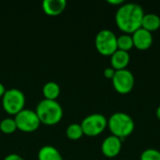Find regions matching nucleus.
I'll return each mask as SVG.
<instances>
[{
  "label": "nucleus",
  "instance_id": "5",
  "mask_svg": "<svg viewBox=\"0 0 160 160\" xmlns=\"http://www.w3.org/2000/svg\"><path fill=\"white\" fill-rule=\"evenodd\" d=\"M95 46L97 51L104 56H112L117 49V37L109 30H100L95 38Z\"/></svg>",
  "mask_w": 160,
  "mask_h": 160
},
{
  "label": "nucleus",
  "instance_id": "3",
  "mask_svg": "<svg viewBox=\"0 0 160 160\" xmlns=\"http://www.w3.org/2000/svg\"><path fill=\"white\" fill-rule=\"evenodd\" d=\"M112 135L121 140L130 136L135 128V123L132 117L123 112L112 113L108 119V127Z\"/></svg>",
  "mask_w": 160,
  "mask_h": 160
},
{
  "label": "nucleus",
  "instance_id": "12",
  "mask_svg": "<svg viewBox=\"0 0 160 160\" xmlns=\"http://www.w3.org/2000/svg\"><path fill=\"white\" fill-rule=\"evenodd\" d=\"M130 62V55L128 52L117 50L111 56V66L114 70L126 69Z\"/></svg>",
  "mask_w": 160,
  "mask_h": 160
},
{
  "label": "nucleus",
  "instance_id": "22",
  "mask_svg": "<svg viewBox=\"0 0 160 160\" xmlns=\"http://www.w3.org/2000/svg\"><path fill=\"white\" fill-rule=\"evenodd\" d=\"M109 4H111V5H114V6H121V5H123L124 4V1L123 0H108L107 1Z\"/></svg>",
  "mask_w": 160,
  "mask_h": 160
},
{
  "label": "nucleus",
  "instance_id": "21",
  "mask_svg": "<svg viewBox=\"0 0 160 160\" xmlns=\"http://www.w3.org/2000/svg\"><path fill=\"white\" fill-rule=\"evenodd\" d=\"M3 160H24L21 156L17 155V154H9L7 157H5V158Z\"/></svg>",
  "mask_w": 160,
  "mask_h": 160
},
{
  "label": "nucleus",
  "instance_id": "20",
  "mask_svg": "<svg viewBox=\"0 0 160 160\" xmlns=\"http://www.w3.org/2000/svg\"><path fill=\"white\" fill-rule=\"evenodd\" d=\"M115 71H116V70H114V69L111 67V68H105L103 74H104L105 78H107V79H109V80H112V79L113 78L114 74H115Z\"/></svg>",
  "mask_w": 160,
  "mask_h": 160
},
{
  "label": "nucleus",
  "instance_id": "19",
  "mask_svg": "<svg viewBox=\"0 0 160 160\" xmlns=\"http://www.w3.org/2000/svg\"><path fill=\"white\" fill-rule=\"evenodd\" d=\"M140 160H160V151L154 148L146 149L142 153Z\"/></svg>",
  "mask_w": 160,
  "mask_h": 160
},
{
  "label": "nucleus",
  "instance_id": "15",
  "mask_svg": "<svg viewBox=\"0 0 160 160\" xmlns=\"http://www.w3.org/2000/svg\"><path fill=\"white\" fill-rule=\"evenodd\" d=\"M61 88L60 85L55 82H48L42 87V94L45 99L56 100L60 96Z\"/></svg>",
  "mask_w": 160,
  "mask_h": 160
},
{
  "label": "nucleus",
  "instance_id": "18",
  "mask_svg": "<svg viewBox=\"0 0 160 160\" xmlns=\"http://www.w3.org/2000/svg\"><path fill=\"white\" fill-rule=\"evenodd\" d=\"M17 130L14 118H4L0 122V131L4 134H12Z\"/></svg>",
  "mask_w": 160,
  "mask_h": 160
},
{
  "label": "nucleus",
  "instance_id": "17",
  "mask_svg": "<svg viewBox=\"0 0 160 160\" xmlns=\"http://www.w3.org/2000/svg\"><path fill=\"white\" fill-rule=\"evenodd\" d=\"M67 137L71 141L80 140L83 136V131L81 127V124H71L67 128L66 130Z\"/></svg>",
  "mask_w": 160,
  "mask_h": 160
},
{
  "label": "nucleus",
  "instance_id": "6",
  "mask_svg": "<svg viewBox=\"0 0 160 160\" xmlns=\"http://www.w3.org/2000/svg\"><path fill=\"white\" fill-rule=\"evenodd\" d=\"M81 127L83 135L87 137H97L108 127V119L101 113H92L83 118Z\"/></svg>",
  "mask_w": 160,
  "mask_h": 160
},
{
  "label": "nucleus",
  "instance_id": "2",
  "mask_svg": "<svg viewBox=\"0 0 160 160\" xmlns=\"http://www.w3.org/2000/svg\"><path fill=\"white\" fill-rule=\"evenodd\" d=\"M40 124L46 126H54L58 124L63 118V108L57 100L42 99L40 100L35 110Z\"/></svg>",
  "mask_w": 160,
  "mask_h": 160
},
{
  "label": "nucleus",
  "instance_id": "7",
  "mask_svg": "<svg viewBox=\"0 0 160 160\" xmlns=\"http://www.w3.org/2000/svg\"><path fill=\"white\" fill-rule=\"evenodd\" d=\"M15 123L17 129L25 133L34 132L38 129L40 126V121L33 110L23 109L19 113L15 115Z\"/></svg>",
  "mask_w": 160,
  "mask_h": 160
},
{
  "label": "nucleus",
  "instance_id": "11",
  "mask_svg": "<svg viewBox=\"0 0 160 160\" xmlns=\"http://www.w3.org/2000/svg\"><path fill=\"white\" fill-rule=\"evenodd\" d=\"M42 9L48 16H58L60 15L67 7L65 0H44L42 2Z\"/></svg>",
  "mask_w": 160,
  "mask_h": 160
},
{
  "label": "nucleus",
  "instance_id": "1",
  "mask_svg": "<svg viewBox=\"0 0 160 160\" xmlns=\"http://www.w3.org/2000/svg\"><path fill=\"white\" fill-rule=\"evenodd\" d=\"M144 11L136 3H124L115 13V23L124 34H133L142 27Z\"/></svg>",
  "mask_w": 160,
  "mask_h": 160
},
{
  "label": "nucleus",
  "instance_id": "8",
  "mask_svg": "<svg viewBox=\"0 0 160 160\" xmlns=\"http://www.w3.org/2000/svg\"><path fill=\"white\" fill-rule=\"evenodd\" d=\"M112 82V86L117 93L121 95H127L133 90L135 78L133 73L126 68L122 70H116Z\"/></svg>",
  "mask_w": 160,
  "mask_h": 160
},
{
  "label": "nucleus",
  "instance_id": "13",
  "mask_svg": "<svg viewBox=\"0 0 160 160\" xmlns=\"http://www.w3.org/2000/svg\"><path fill=\"white\" fill-rule=\"evenodd\" d=\"M38 160H63L60 152L52 145H45L41 147L38 153Z\"/></svg>",
  "mask_w": 160,
  "mask_h": 160
},
{
  "label": "nucleus",
  "instance_id": "16",
  "mask_svg": "<svg viewBox=\"0 0 160 160\" xmlns=\"http://www.w3.org/2000/svg\"><path fill=\"white\" fill-rule=\"evenodd\" d=\"M134 48L132 37L129 34H123L117 37V49L125 52H129Z\"/></svg>",
  "mask_w": 160,
  "mask_h": 160
},
{
  "label": "nucleus",
  "instance_id": "14",
  "mask_svg": "<svg viewBox=\"0 0 160 160\" xmlns=\"http://www.w3.org/2000/svg\"><path fill=\"white\" fill-rule=\"evenodd\" d=\"M142 27L151 33L160 28V17L155 13L144 14L142 22Z\"/></svg>",
  "mask_w": 160,
  "mask_h": 160
},
{
  "label": "nucleus",
  "instance_id": "10",
  "mask_svg": "<svg viewBox=\"0 0 160 160\" xmlns=\"http://www.w3.org/2000/svg\"><path fill=\"white\" fill-rule=\"evenodd\" d=\"M131 37L134 47L140 51L148 50L154 42L152 33L143 29L142 27L139 28L133 34H131Z\"/></svg>",
  "mask_w": 160,
  "mask_h": 160
},
{
  "label": "nucleus",
  "instance_id": "9",
  "mask_svg": "<svg viewBox=\"0 0 160 160\" xmlns=\"http://www.w3.org/2000/svg\"><path fill=\"white\" fill-rule=\"evenodd\" d=\"M122 141L123 140L113 135L108 136L103 140L101 143L102 154L109 158L117 157L122 150Z\"/></svg>",
  "mask_w": 160,
  "mask_h": 160
},
{
  "label": "nucleus",
  "instance_id": "4",
  "mask_svg": "<svg viewBox=\"0 0 160 160\" xmlns=\"http://www.w3.org/2000/svg\"><path fill=\"white\" fill-rule=\"evenodd\" d=\"M2 99L3 110L9 115H16L24 109L25 96L17 88H10L6 90Z\"/></svg>",
  "mask_w": 160,
  "mask_h": 160
},
{
  "label": "nucleus",
  "instance_id": "23",
  "mask_svg": "<svg viewBox=\"0 0 160 160\" xmlns=\"http://www.w3.org/2000/svg\"><path fill=\"white\" fill-rule=\"evenodd\" d=\"M6 87H5V85L0 82V98H3V96H4V94H5V92H6Z\"/></svg>",
  "mask_w": 160,
  "mask_h": 160
},
{
  "label": "nucleus",
  "instance_id": "24",
  "mask_svg": "<svg viewBox=\"0 0 160 160\" xmlns=\"http://www.w3.org/2000/svg\"><path fill=\"white\" fill-rule=\"evenodd\" d=\"M156 114H157V117H158V119L160 121V106L157 109V112H156Z\"/></svg>",
  "mask_w": 160,
  "mask_h": 160
}]
</instances>
